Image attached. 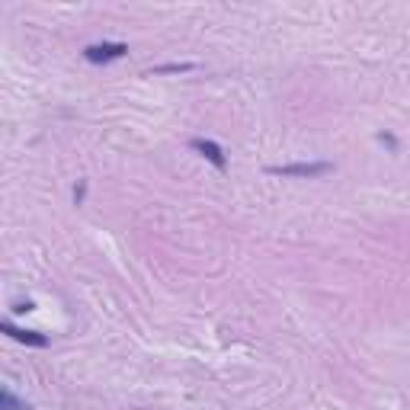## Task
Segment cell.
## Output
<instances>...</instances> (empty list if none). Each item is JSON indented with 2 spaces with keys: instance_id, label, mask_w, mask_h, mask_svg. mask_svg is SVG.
<instances>
[{
  "instance_id": "4",
  "label": "cell",
  "mask_w": 410,
  "mask_h": 410,
  "mask_svg": "<svg viewBox=\"0 0 410 410\" xmlns=\"http://www.w3.org/2000/svg\"><path fill=\"white\" fill-rule=\"evenodd\" d=\"M0 330H4L6 337L19 340V343H26V346H48V337H42L38 330H19V327H13L10 320H4V324H0Z\"/></svg>"
},
{
  "instance_id": "1",
  "label": "cell",
  "mask_w": 410,
  "mask_h": 410,
  "mask_svg": "<svg viewBox=\"0 0 410 410\" xmlns=\"http://www.w3.org/2000/svg\"><path fill=\"white\" fill-rule=\"evenodd\" d=\"M128 55V45L125 42H96V45H87L83 48V58L90 64H109L115 58H125Z\"/></svg>"
},
{
  "instance_id": "5",
  "label": "cell",
  "mask_w": 410,
  "mask_h": 410,
  "mask_svg": "<svg viewBox=\"0 0 410 410\" xmlns=\"http://www.w3.org/2000/svg\"><path fill=\"white\" fill-rule=\"evenodd\" d=\"M0 401H4V410H19V407H23V404H19L10 391H4V394H0Z\"/></svg>"
},
{
  "instance_id": "2",
  "label": "cell",
  "mask_w": 410,
  "mask_h": 410,
  "mask_svg": "<svg viewBox=\"0 0 410 410\" xmlns=\"http://www.w3.org/2000/svg\"><path fill=\"white\" fill-rule=\"evenodd\" d=\"M333 167L327 160H314V164H279L269 167V173L275 177H320V173H330Z\"/></svg>"
},
{
  "instance_id": "3",
  "label": "cell",
  "mask_w": 410,
  "mask_h": 410,
  "mask_svg": "<svg viewBox=\"0 0 410 410\" xmlns=\"http://www.w3.org/2000/svg\"><path fill=\"white\" fill-rule=\"evenodd\" d=\"M192 151H199L209 164H215L218 170H224L228 167V157H224V151H221V144H215L211 138H192Z\"/></svg>"
},
{
  "instance_id": "7",
  "label": "cell",
  "mask_w": 410,
  "mask_h": 410,
  "mask_svg": "<svg viewBox=\"0 0 410 410\" xmlns=\"http://www.w3.org/2000/svg\"><path fill=\"white\" fill-rule=\"evenodd\" d=\"M83 192H87V183H80V186H77V189H74V202H77V205L83 202Z\"/></svg>"
},
{
  "instance_id": "6",
  "label": "cell",
  "mask_w": 410,
  "mask_h": 410,
  "mask_svg": "<svg viewBox=\"0 0 410 410\" xmlns=\"http://www.w3.org/2000/svg\"><path fill=\"white\" fill-rule=\"evenodd\" d=\"M192 64H164V68H157V74H170V70H189Z\"/></svg>"
}]
</instances>
